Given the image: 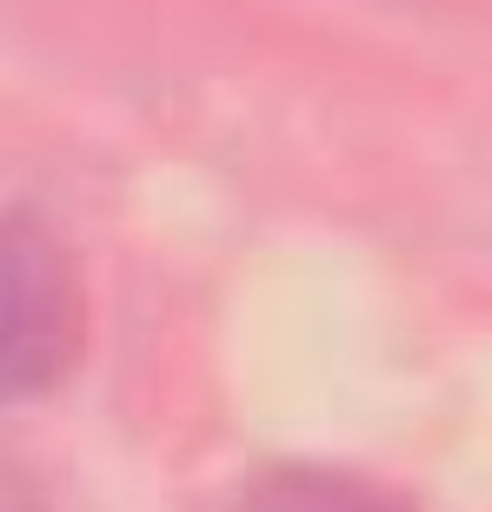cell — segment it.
<instances>
[{"mask_svg": "<svg viewBox=\"0 0 492 512\" xmlns=\"http://www.w3.org/2000/svg\"><path fill=\"white\" fill-rule=\"evenodd\" d=\"M80 353L74 260L34 213L0 220V399H34Z\"/></svg>", "mask_w": 492, "mask_h": 512, "instance_id": "1", "label": "cell"}, {"mask_svg": "<svg viewBox=\"0 0 492 512\" xmlns=\"http://www.w3.org/2000/svg\"><path fill=\"white\" fill-rule=\"evenodd\" d=\"M240 512H419L413 499H399L393 486H379L366 473H340V466H280L246 486Z\"/></svg>", "mask_w": 492, "mask_h": 512, "instance_id": "2", "label": "cell"}, {"mask_svg": "<svg viewBox=\"0 0 492 512\" xmlns=\"http://www.w3.org/2000/svg\"><path fill=\"white\" fill-rule=\"evenodd\" d=\"M0 512H47V506H40V493L14 473V466H7V459H0Z\"/></svg>", "mask_w": 492, "mask_h": 512, "instance_id": "3", "label": "cell"}]
</instances>
